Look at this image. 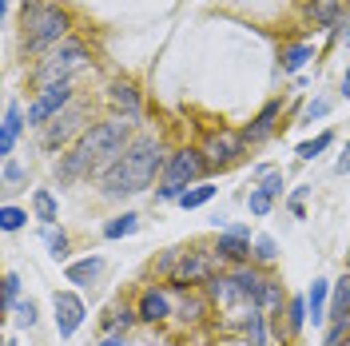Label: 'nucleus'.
Returning a JSON list of instances; mask_svg holds the SVG:
<instances>
[{"label":"nucleus","instance_id":"nucleus-12","mask_svg":"<svg viewBox=\"0 0 350 346\" xmlns=\"http://www.w3.org/2000/svg\"><path fill=\"white\" fill-rule=\"evenodd\" d=\"M108 100H111L120 111H124L128 120H139V92H135L128 80H116V84L108 88Z\"/></svg>","mask_w":350,"mask_h":346},{"label":"nucleus","instance_id":"nucleus-16","mask_svg":"<svg viewBox=\"0 0 350 346\" xmlns=\"http://www.w3.org/2000/svg\"><path fill=\"white\" fill-rule=\"evenodd\" d=\"M139 319H144V323L167 319V295H163V291H144V299H139Z\"/></svg>","mask_w":350,"mask_h":346},{"label":"nucleus","instance_id":"nucleus-4","mask_svg":"<svg viewBox=\"0 0 350 346\" xmlns=\"http://www.w3.org/2000/svg\"><path fill=\"white\" fill-rule=\"evenodd\" d=\"M84 60H88V48H84V44H80V40H64L40 68H36V72H32V88H40V92H44V88L68 84V76L84 64Z\"/></svg>","mask_w":350,"mask_h":346},{"label":"nucleus","instance_id":"nucleus-36","mask_svg":"<svg viewBox=\"0 0 350 346\" xmlns=\"http://www.w3.org/2000/svg\"><path fill=\"white\" fill-rule=\"evenodd\" d=\"M334 168H338V172H342V175L350 172V144H347V152L338 155V163H334Z\"/></svg>","mask_w":350,"mask_h":346},{"label":"nucleus","instance_id":"nucleus-41","mask_svg":"<svg viewBox=\"0 0 350 346\" xmlns=\"http://www.w3.org/2000/svg\"><path fill=\"white\" fill-rule=\"evenodd\" d=\"M334 4H338V0H334Z\"/></svg>","mask_w":350,"mask_h":346},{"label":"nucleus","instance_id":"nucleus-10","mask_svg":"<svg viewBox=\"0 0 350 346\" xmlns=\"http://www.w3.org/2000/svg\"><path fill=\"white\" fill-rule=\"evenodd\" d=\"M215 255H219V263H247V259H255V255H251V243H247V231H243V227L227 231V235H219Z\"/></svg>","mask_w":350,"mask_h":346},{"label":"nucleus","instance_id":"nucleus-37","mask_svg":"<svg viewBox=\"0 0 350 346\" xmlns=\"http://www.w3.org/2000/svg\"><path fill=\"white\" fill-rule=\"evenodd\" d=\"M314 116H327V104H323V100H319V104H310V108H306V120H314Z\"/></svg>","mask_w":350,"mask_h":346},{"label":"nucleus","instance_id":"nucleus-23","mask_svg":"<svg viewBox=\"0 0 350 346\" xmlns=\"http://www.w3.org/2000/svg\"><path fill=\"white\" fill-rule=\"evenodd\" d=\"M306 60H310V44H295L283 52V72H299Z\"/></svg>","mask_w":350,"mask_h":346},{"label":"nucleus","instance_id":"nucleus-38","mask_svg":"<svg viewBox=\"0 0 350 346\" xmlns=\"http://www.w3.org/2000/svg\"><path fill=\"white\" fill-rule=\"evenodd\" d=\"M100 346H128V338H124V334H108Z\"/></svg>","mask_w":350,"mask_h":346},{"label":"nucleus","instance_id":"nucleus-20","mask_svg":"<svg viewBox=\"0 0 350 346\" xmlns=\"http://www.w3.org/2000/svg\"><path fill=\"white\" fill-rule=\"evenodd\" d=\"M247 338H251V346H267V319H262V306H251V315H247Z\"/></svg>","mask_w":350,"mask_h":346},{"label":"nucleus","instance_id":"nucleus-24","mask_svg":"<svg viewBox=\"0 0 350 346\" xmlns=\"http://www.w3.org/2000/svg\"><path fill=\"white\" fill-rule=\"evenodd\" d=\"M211 195H215V187H211V183H199V187H191V191L179 195V203H183V207L191 211V207H203V203H207Z\"/></svg>","mask_w":350,"mask_h":346},{"label":"nucleus","instance_id":"nucleus-22","mask_svg":"<svg viewBox=\"0 0 350 346\" xmlns=\"http://www.w3.org/2000/svg\"><path fill=\"white\" fill-rule=\"evenodd\" d=\"M32 203H36V219H40L44 227H52V223H56V199L40 187V191L32 195Z\"/></svg>","mask_w":350,"mask_h":346},{"label":"nucleus","instance_id":"nucleus-27","mask_svg":"<svg viewBox=\"0 0 350 346\" xmlns=\"http://www.w3.org/2000/svg\"><path fill=\"white\" fill-rule=\"evenodd\" d=\"M44 239H48V247H52V259H64V255H68V235H64V231L44 227Z\"/></svg>","mask_w":350,"mask_h":346},{"label":"nucleus","instance_id":"nucleus-35","mask_svg":"<svg viewBox=\"0 0 350 346\" xmlns=\"http://www.w3.org/2000/svg\"><path fill=\"white\" fill-rule=\"evenodd\" d=\"M21 179H24L21 163H4V187H8V191H12V187H16V183H21Z\"/></svg>","mask_w":350,"mask_h":346},{"label":"nucleus","instance_id":"nucleus-15","mask_svg":"<svg viewBox=\"0 0 350 346\" xmlns=\"http://www.w3.org/2000/svg\"><path fill=\"white\" fill-rule=\"evenodd\" d=\"M100 271H104V259L100 255H92V259H80L68 267V282H80V287H92V282L100 279Z\"/></svg>","mask_w":350,"mask_h":346},{"label":"nucleus","instance_id":"nucleus-8","mask_svg":"<svg viewBox=\"0 0 350 346\" xmlns=\"http://www.w3.org/2000/svg\"><path fill=\"white\" fill-rule=\"evenodd\" d=\"M68 100H72V84H56V88H44L40 100L28 108V128H40L44 120H52V116H60Z\"/></svg>","mask_w":350,"mask_h":346},{"label":"nucleus","instance_id":"nucleus-34","mask_svg":"<svg viewBox=\"0 0 350 346\" xmlns=\"http://www.w3.org/2000/svg\"><path fill=\"white\" fill-rule=\"evenodd\" d=\"M16 295H21V279H16V275H4V306H8V310L16 306Z\"/></svg>","mask_w":350,"mask_h":346},{"label":"nucleus","instance_id":"nucleus-26","mask_svg":"<svg viewBox=\"0 0 350 346\" xmlns=\"http://www.w3.org/2000/svg\"><path fill=\"white\" fill-rule=\"evenodd\" d=\"M330 139H334V135H330V131H323V135H314V139L299 144V159H314L319 152H327V148H330Z\"/></svg>","mask_w":350,"mask_h":346},{"label":"nucleus","instance_id":"nucleus-13","mask_svg":"<svg viewBox=\"0 0 350 346\" xmlns=\"http://www.w3.org/2000/svg\"><path fill=\"white\" fill-rule=\"evenodd\" d=\"M21 128H24L21 108H16V104H8V108H4V128H0V155H8L12 148H16V135H21Z\"/></svg>","mask_w":350,"mask_h":346},{"label":"nucleus","instance_id":"nucleus-14","mask_svg":"<svg viewBox=\"0 0 350 346\" xmlns=\"http://www.w3.org/2000/svg\"><path fill=\"white\" fill-rule=\"evenodd\" d=\"M350 319V271L334 282V295H330V323H347Z\"/></svg>","mask_w":350,"mask_h":346},{"label":"nucleus","instance_id":"nucleus-7","mask_svg":"<svg viewBox=\"0 0 350 346\" xmlns=\"http://www.w3.org/2000/svg\"><path fill=\"white\" fill-rule=\"evenodd\" d=\"M215 275V259H207L203 251H179V259L172 267V279L179 287H191V282H203Z\"/></svg>","mask_w":350,"mask_h":346},{"label":"nucleus","instance_id":"nucleus-5","mask_svg":"<svg viewBox=\"0 0 350 346\" xmlns=\"http://www.w3.org/2000/svg\"><path fill=\"white\" fill-rule=\"evenodd\" d=\"M203 172H207L203 152H191V148L175 152L172 159H167V168H163V187H159V199H179V195L187 191V183L199 179Z\"/></svg>","mask_w":350,"mask_h":346},{"label":"nucleus","instance_id":"nucleus-33","mask_svg":"<svg viewBox=\"0 0 350 346\" xmlns=\"http://www.w3.org/2000/svg\"><path fill=\"white\" fill-rule=\"evenodd\" d=\"M310 16L319 24H330L334 21V0H319V4H310Z\"/></svg>","mask_w":350,"mask_h":346},{"label":"nucleus","instance_id":"nucleus-32","mask_svg":"<svg viewBox=\"0 0 350 346\" xmlns=\"http://www.w3.org/2000/svg\"><path fill=\"white\" fill-rule=\"evenodd\" d=\"M12 310H16V323L21 326H36V303H32V299H28V303H16Z\"/></svg>","mask_w":350,"mask_h":346},{"label":"nucleus","instance_id":"nucleus-2","mask_svg":"<svg viewBox=\"0 0 350 346\" xmlns=\"http://www.w3.org/2000/svg\"><path fill=\"white\" fill-rule=\"evenodd\" d=\"M124 148H128V124L108 120V124H92L72 152L80 155L88 168H100V163H116L124 155Z\"/></svg>","mask_w":350,"mask_h":346},{"label":"nucleus","instance_id":"nucleus-17","mask_svg":"<svg viewBox=\"0 0 350 346\" xmlns=\"http://www.w3.org/2000/svg\"><path fill=\"white\" fill-rule=\"evenodd\" d=\"M76 120H80L76 111H72V116H56V128H48V131H44V144H48V148H56V144H64L68 135L76 131Z\"/></svg>","mask_w":350,"mask_h":346},{"label":"nucleus","instance_id":"nucleus-31","mask_svg":"<svg viewBox=\"0 0 350 346\" xmlns=\"http://www.w3.org/2000/svg\"><path fill=\"white\" fill-rule=\"evenodd\" d=\"M247 203H251V211H255V215H267V211H271V203H275V195L271 191H251V199H247Z\"/></svg>","mask_w":350,"mask_h":346},{"label":"nucleus","instance_id":"nucleus-39","mask_svg":"<svg viewBox=\"0 0 350 346\" xmlns=\"http://www.w3.org/2000/svg\"><path fill=\"white\" fill-rule=\"evenodd\" d=\"M342 96L350 100V72H347V80H342Z\"/></svg>","mask_w":350,"mask_h":346},{"label":"nucleus","instance_id":"nucleus-28","mask_svg":"<svg viewBox=\"0 0 350 346\" xmlns=\"http://www.w3.org/2000/svg\"><path fill=\"white\" fill-rule=\"evenodd\" d=\"M251 255H255L259 263H271L275 255H279V251H275V239H271V235H259V239H255V247H251Z\"/></svg>","mask_w":350,"mask_h":346},{"label":"nucleus","instance_id":"nucleus-3","mask_svg":"<svg viewBox=\"0 0 350 346\" xmlns=\"http://www.w3.org/2000/svg\"><path fill=\"white\" fill-rule=\"evenodd\" d=\"M68 32V12H60L56 4H44V8H32L24 12V48L28 52H40L48 44H64Z\"/></svg>","mask_w":350,"mask_h":346},{"label":"nucleus","instance_id":"nucleus-11","mask_svg":"<svg viewBox=\"0 0 350 346\" xmlns=\"http://www.w3.org/2000/svg\"><path fill=\"white\" fill-rule=\"evenodd\" d=\"M279 111H283V104L279 100H271V104H262V111L251 120V128L243 131V139L247 144H259V139H267L271 131H275V120H279Z\"/></svg>","mask_w":350,"mask_h":346},{"label":"nucleus","instance_id":"nucleus-21","mask_svg":"<svg viewBox=\"0 0 350 346\" xmlns=\"http://www.w3.org/2000/svg\"><path fill=\"white\" fill-rule=\"evenodd\" d=\"M135 231H139V215H120V219H111L108 227H104V235L108 239H124V235H135Z\"/></svg>","mask_w":350,"mask_h":346},{"label":"nucleus","instance_id":"nucleus-25","mask_svg":"<svg viewBox=\"0 0 350 346\" xmlns=\"http://www.w3.org/2000/svg\"><path fill=\"white\" fill-rule=\"evenodd\" d=\"M135 319H139V310H128V306H116V310H111L108 319H104V326H108L111 334H116V330H124V326H131Z\"/></svg>","mask_w":350,"mask_h":346},{"label":"nucleus","instance_id":"nucleus-1","mask_svg":"<svg viewBox=\"0 0 350 346\" xmlns=\"http://www.w3.org/2000/svg\"><path fill=\"white\" fill-rule=\"evenodd\" d=\"M163 168V148L155 144V139H131L124 155L104 168V195L111 199H120V195H135L144 191L148 183L155 179V172Z\"/></svg>","mask_w":350,"mask_h":346},{"label":"nucleus","instance_id":"nucleus-6","mask_svg":"<svg viewBox=\"0 0 350 346\" xmlns=\"http://www.w3.org/2000/svg\"><path fill=\"white\" fill-rule=\"evenodd\" d=\"M243 135L235 131H211L207 139H203V159H207V168H227V163H235L243 155Z\"/></svg>","mask_w":350,"mask_h":346},{"label":"nucleus","instance_id":"nucleus-40","mask_svg":"<svg viewBox=\"0 0 350 346\" xmlns=\"http://www.w3.org/2000/svg\"><path fill=\"white\" fill-rule=\"evenodd\" d=\"M4 346H16V343H4Z\"/></svg>","mask_w":350,"mask_h":346},{"label":"nucleus","instance_id":"nucleus-30","mask_svg":"<svg viewBox=\"0 0 350 346\" xmlns=\"http://www.w3.org/2000/svg\"><path fill=\"white\" fill-rule=\"evenodd\" d=\"M24 219H28V215H24L21 207H4V211H0V223H4V231H21Z\"/></svg>","mask_w":350,"mask_h":346},{"label":"nucleus","instance_id":"nucleus-9","mask_svg":"<svg viewBox=\"0 0 350 346\" xmlns=\"http://www.w3.org/2000/svg\"><path fill=\"white\" fill-rule=\"evenodd\" d=\"M52 306H56V330H60V338H72L76 330H80V323H84V303L72 295V291H56V299H52Z\"/></svg>","mask_w":350,"mask_h":346},{"label":"nucleus","instance_id":"nucleus-19","mask_svg":"<svg viewBox=\"0 0 350 346\" xmlns=\"http://www.w3.org/2000/svg\"><path fill=\"white\" fill-rule=\"evenodd\" d=\"M306 319H310L306 299H291V306H286V334H299V330L306 326Z\"/></svg>","mask_w":350,"mask_h":346},{"label":"nucleus","instance_id":"nucleus-18","mask_svg":"<svg viewBox=\"0 0 350 346\" xmlns=\"http://www.w3.org/2000/svg\"><path fill=\"white\" fill-rule=\"evenodd\" d=\"M306 306H310V319H314V323H323V319H327V282H323V279H314L310 295H306Z\"/></svg>","mask_w":350,"mask_h":346},{"label":"nucleus","instance_id":"nucleus-29","mask_svg":"<svg viewBox=\"0 0 350 346\" xmlns=\"http://www.w3.org/2000/svg\"><path fill=\"white\" fill-rule=\"evenodd\" d=\"M262 306L283 310V291H279V282H275V279H267V287H262Z\"/></svg>","mask_w":350,"mask_h":346}]
</instances>
